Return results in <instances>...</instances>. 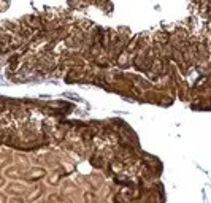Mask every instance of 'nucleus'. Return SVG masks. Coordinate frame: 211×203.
<instances>
[{
    "label": "nucleus",
    "instance_id": "7ed1b4c3",
    "mask_svg": "<svg viewBox=\"0 0 211 203\" xmlns=\"http://www.w3.org/2000/svg\"><path fill=\"white\" fill-rule=\"evenodd\" d=\"M8 7V0H0V10H5Z\"/></svg>",
    "mask_w": 211,
    "mask_h": 203
},
{
    "label": "nucleus",
    "instance_id": "f257e3e1",
    "mask_svg": "<svg viewBox=\"0 0 211 203\" xmlns=\"http://www.w3.org/2000/svg\"><path fill=\"white\" fill-rule=\"evenodd\" d=\"M25 21H27V22L30 24V27H38V25H40V19L35 18V16H29Z\"/></svg>",
    "mask_w": 211,
    "mask_h": 203
},
{
    "label": "nucleus",
    "instance_id": "f03ea898",
    "mask_svg": "<svg viewBox=\"0 0 211 203\" xmlns=\"http://www.w3.org/2000/svg\"><path fill=\"white\" fill-rule=\"evenodd\" d=\"M154 72H156V73L162 72V62H159V60H156V62H154Z\"/></svg>",
    "mask_w": 211,
    "mask_h": 203
}]
</instances>
